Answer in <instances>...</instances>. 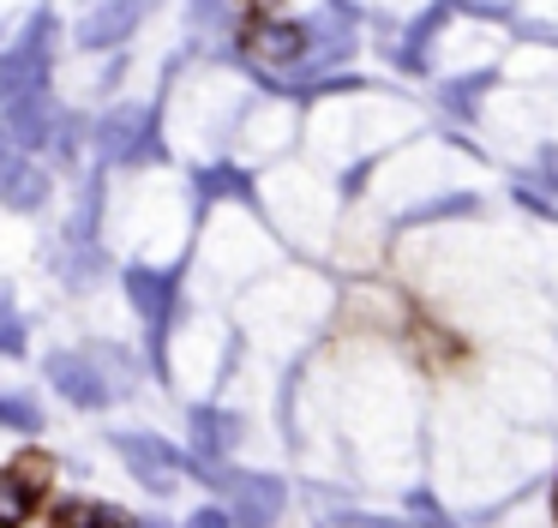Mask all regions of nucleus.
<instances>
[{
  "label": "nucleus",
  "mask_w": 558,
  "mask_h": 528,
  "mask_svg": "<svg viewBox=\"0 0 558 528\" xmlns=\"http://www.w3.org/2000/svg\"><path fill=\"white\" fill-rule=\"evenodd\" d=\"M43 504H49L43 480H31L25 468H0V528H37Z\"/></svg>",
  "instance_id": "f257e3e1"
},
{
  "label": "nucleus",
  "mask_w": 558,
  "mask_h": 528,
  "mask_svg": "<svg viewBox=\"0 0 558 528\" xmlns=\"http://www.w3.org/2000/svg\"><path fill=\"white\" fill-rule=\"evenodd\" d=\"M246 48H253L258 60H294L306 48V31H294V24H265L253 12V24H246Z\"/></svg>",
  "instance_id": "f03ea898"
},
{
  "label": "nucleus",
  "mask_w": 558,
  "mask_h": 528,
  "mask_svg": "<svg viewBox=\"0 0 558 528\" xmlns=\"http://www.w3.org/2000/svg\"><path fill=\"white\" fill-rule=\"evenodd\" d=\"M109 523L114 516L97 511V504H85V499H49L37 516V528H109Z\"/></svg>",
  "instance_id": "7ed1b4c3"
},
{
  "label": "nucleus",
  "mask_w": 558,
  "mask_h": 528,
  "mask_svg": "<svg viewBox=\"0 0 558 528\" xmlns=\"http://www.w3.org/2000/svg\"><path fill=\"white\" fill-rule=\"evenodd\" d=\"M553 523H558V492H553Z\"/></svg>",
  "instance_id": "20e7f679"
}]
</instances>
